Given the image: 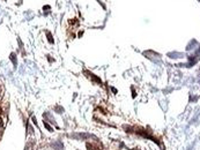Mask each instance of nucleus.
<instances>
[{"label": "nucleus", "mask_w": 200, "mask_h": 150, "mask_svg": "<svg viewBox=\"0 0 200 150\" xmlns=\"http://www.w3.org/2000/svg\"><path fill=\"white\" fill-rule=\"evenodd\" d=\"M44 126H45V127H46V128H48L49 131H52V128L50 127V125H49V124H46V122H45V121H44Z\"/></svg>", "instance_id": "1"}, {"label": "nucleus", "mask_w": 200, "mask_h": 150, "mask_svg": "<svg viewBox=\"0 0 200 150\" xmlns=\"http://www.w3.org/2000/svg\"><path fill=\"white\" fill-rule=\"evenodd\" d=\"M1 126H2V121H1V118H0V128H1Z\"/></svg>", "instance_id": "2"}]
</instances>
